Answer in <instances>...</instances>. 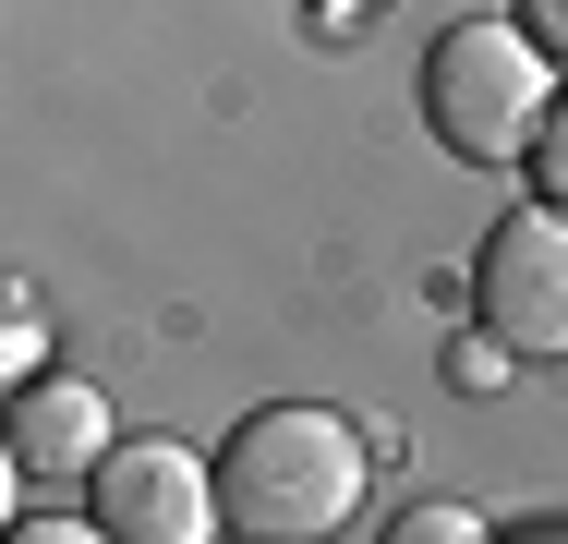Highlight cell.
<instances>
[{"mask_svg":"<svg viewBox=\"0 0 568 544\" xmlns=\"http://www.w3.org/2000/svg\"><path fill=\"white\" fill-rule=\"evenodd\" d=\"M363 472H375V447H363L351 412L266 400L219 447V508H230V533H254V544H327L363 521Z\"/></svg>","mask_w":568,"mask_h":544,"instance_id":"6da1fadb","label":"cell"},{"mask_svg":"<svg viewBox=\"0 0 568 544\" xmlns=\"http://www.w3.org/2000/svg\"><path fill=\"white\" fill-rule=\"evenodd\" d=\"M545 109H557V49L532 24H448L436 37V61H424V133L448 158H471V170L532 158Z\"/></svg>","mask_w":568,"mask_h":544,"instance_id":"7a4b0ae2","label":"cell"},{"mask_svg":"<svg viewBox=\"0 0 568 544\" xmlns=\"http://www.w3.org/2000/svg\"><path fill=\"white\" fill-rule=\"evenodd\" d=\"M471 326L508 363H568V206H520L471 254Z\"/></svg>","mask_w":568,"mask_h":544,"instance_id":"3957f363","label":"cell"},{"mask_svg":"<svg viewBox=\"0 0 568 544\" xmlns=\"http://www.w3.org/2000/svg\"><path fill=\"white\" fill-rule=\"evenodd\" d=\"M85 533H110V544H206V533H230L219 472L194 447H170V435H121L110 460H98V484H85Z\"/></svg>","mask_w":568,"mask_h":544,"instance_id":"277c9868","label":"cell"},{"mask_svg":"<svg viewBox=\"0 0 568 544\" xmlns=\"http://www.w3.org/2000/svg\"><path fill=\"white\" fill-rule=\"evenodd\" d=\"M110 447H121V435H110V400H98L85 375H24V387H12V435H0L12 496H85Z\"/></svg>","mask_w":568,"mask_h":544,"instance_id":"5b68a950","label":"cell"},{"mask_svg":"<svg viewBox=\"0 0 568 544\" xmlns=\"http://www.w3.org/2000/svg\"><path fill=\"white\" fill-rule=\"evenodd\" d=\"M0 363H12V387H24L37 363H49V303H37L24 279H12V303H0Z\"/></svg>","mask_w":568,"mask_h":544,"instance_id":"8992f818","label":"cell"},{"mask_svg":"<svg viewBox=\"0 0 568 544\" xmlns=\"http://www.w3.org/2000/svg\"><path fill=\"white\" fill-rule=\"evenodd\" d=\"M532 182H545V206H568V98L545 109V133H532Z\"/></svg>","mask_w":568,"mask_h":544,"instance_id":"52a82bcc","label":"cell"},{"mask_svg":"<svg viewBox=\"0 0 568 544\" xmlns=\"http://www.w3.org/2000/svg\"><path fill=\"white\" fill-rule=\"evenodd\" d=\"M520 24H532V37H545V49L568 61V0H520Z\"/></svg>","mask_w":568,"mask_h":544,"instance_id":"ba28073f","label":"cell"},{"mask_svg":"<svg viewBox=\"0 0 568 544\" xmlns=\"http://www.w3.org/2000/svg\"><path fill=\"white\" fill-rule=\"evenodd\" d=\"M303 12H315V24H351V12H375V0H303Z\"/></svg>","mask_w":568,"mask_h":544,"instance_id":"9c48e42d","label":"cell"}]
</instances>
